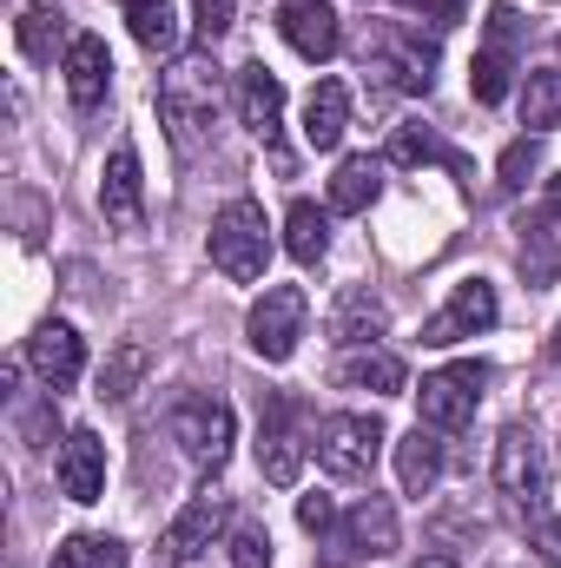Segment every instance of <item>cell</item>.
I'll use <instances>...</instances> for the list:
<instances>
[{
  "instance_id": "8fae6325",
  "label": "cell",
  "mask_w": 561,
  "mask_h": 568,
  "mask_svg": "<svg viewBox=\"0 0 561 568\" xmlns=\"http://www.w3.org/2000/svg\"><path fill=\"white\" fill-rule=\"evenodd\" d=\"M516 40H522V13H516V7H489V47H482L476 67H469V93H476L482 106H502V100H509Z\"/></svg>"
},
{
  "instance_id": "603a6c76",
  "label": "cell",
  "mask_w": 561,
  "mask_h": 568,
  "mask_svg": "<svg viewBox=\"0 0 561 568\" xmlns=\"http://www.w3.org/2000/svg\"><path fill=\"white\" fill-rule=\"evenodd\" d=\"M397 483H404V496H429L442 483V436L429 424H417L397 443Z\"/></svg>"
},
{
  "instance_id": "ab89813d",
  "label": "cell",
  "mask_w": 561,
  "mask_h": 568,
  "mask_svg": "<svg viewBox=\"0 0 561 568\" xmlns=\"http://www.w3.org/2000/svg\"><path fill=\"white\" fill-rule=\"evenodd\" d=\"M410 568H456L449 556H422V562H410Z\"/></svg>"
},
{
  "instance_id": "3957f363",
  "label": "cell",
  "mask_w": 561,
  "mask_h": 568,
  "mask_svg": "<svg viewBox=\"0 0 561 568\" xmlns=\"http://www.w3.org/2000/svg\"><path fill=\"white\" fill-rule=\"evenodd\" d=\"M205 252H212V265H218L225 278H238V284L265 278V265H272V225H265V212H258L252 199H232V205L212 219Z\"/></svg>"
},
{
  "instance_id": "44dd1931",
  "label": "cell",
  "mask_w": 561,
  "mask_h": 568,
  "mask_svg": "<svg viewBox=\"0 0 561 568\" xmlns=\"http://www.w3.org/2000/svg\"><path fill=\"white\" fill-rule=\"evenodd\" d=\"M344 126H350V87L344 80H317L310 100H304V140L317 145V152H330V145L344 140Z\"/></svg>"
},
{
  "instance_id": "7c38bea8",
  "label": "cell",
  "mask_w": 561,
  "mask_h": 568,
  "mask_svg": "<svg viewBox=\"0 0 561 568\" xmlns=\"http://www.w3.org/2000/svg\"><path fill=\"white\" fill-rule=\"evenodd\" d=\"M390 549H397V509H390V496H364L337 523V536H330V556L337 562H377Z\"/></svg>"
},
{
  "instance_id": "d6a6232c",
  "label": "cell",
  "mask_w": 561,
  "mask_h": 568,
  "mask_svg": "<svg viewBox=\"0 0 561 568\" xmlns=\"http://www.w3.org/2000/svg\"><path fill=\"white\" fill-rule=\"evenodd\" d=\"M232 568H272V529L265 523H238L232 529Z\"/></svg>"
},
{
  "instance_id": "ffe728a7",
  "label": "cell",
  "mask_w": 561,
  "mask_h": 568,
  "mask_svg": "<svg viewBox=\"0 0 561 568\" xmlns=\"http://www.w3.org/2000/svg\"><path fill=\"white\" fill-rule=\"evenodd\" d=\"M238 120H245V126H252L265 145L278 140V126H284V87H278V73H272L265 60L238 73Z\"/></svg>"
},
{
  "instance_id": "b9f144b4",
  "label": "cell",
  "mask_w": 561,
  "mask_h": 568,
  "mask_svg": "<svg viewBox=\"0 0 561 568\" xmlns=\"http://www.w3.org/2000/svg\"><path fill=\"white\" fill-rule=\"evenodd\" d=\"M555 53H561V40H555Z\"/></svg>"
},
{
  "instance_id": "4dcf8cb0",
  "label": "cell",
  "mask_w": 561,
  "mask_h": 568,
  "mask_svg": "<svg viewBox=\"0 0 561 568\" xmlns=\"http://www.w3.org/2000/svg\"><path fill=\"white\" fill-rule=\"evenodd\" d=\"M53 568H126V542H113V536H67L53 549Z\"/></svg>"
},
{
  "instance_id": "83f0119b",
  "label": "cell",
  "mask_w": 561,
  "mask_h": 568,
  "mask_svg": "<svg viewBox=\"0 0 561 568\" xmlns=\"http://www.w3.org/2000/svg\"><path fill=\"white\" fill-rule=\"evenodd\" d=\"M145 371H152V351H145L140 337L113 344V357H106V371H100V397H106V404H126V397L140 390Z\"/></svg>"
},
{
  "instance_id": "277c9868",
  "label": "cell",
  "mask_w": 561,
  "mask_h": 568,
  "mask_svg": "<svg viewBox=\"0 0 561 568\" xmlns=\"http://www.w3.org/2000/svg\"><path fill=\"white\" fill-rule=\"evenodd\" d=\"M496 489L516 516H542L549 509V456L536 443V429L509 424L496 436Z\"/></svg>"
},
{
  "instance_id": "8992f818",
  "label": "cell",
  "mask_w": 561,
  "mask_h": 568,
  "mask_svg": "<svg viewBox=\"0 0 561 568\" xmlns=\"http://www.w3.org/2000/svg\"><path fill=\"white\" fill-rule=\"evenodd\" d=\"M304 404L297 397H284L272 390L265 397V410H258V469H265V483H297V469H304V449H317L310 436H304Z\"/></svg>"
},
{
  "instance_id": "6da1fadb",
  "label": "cell",
  "mask_w": 561,
  "mask_h": 568,
  "mask_svg": "<svg viewBox=\"0 0 561 568\" xmlns=\"http://www.w3.org/2000/svg\"><path fill=\"white\" fill-rule=\"evenodd\" d=\"M218 113H225V73L212 53H185L159 73V120H165L178 152H198L212 140Z\"/></svg>"
},
{
  "instance_id": "30bf717a",
  "label": "cell",
  "mask_w": 561,
  "mask_h": 568,
  "mask_svg": "<svg viewBox=\"0 0 561 568\" xmlns=\"http://www.w3.org/2000/svg\"><path fill=\"white\" fill-rule=\"evenodd\" d=\"M496 317H502V304H496V284L462 278L456 291H449V304H442V311L422 324V344H429V351H449V344H462V337H482Z\"/></svg>"
},
{
  "instance_id": "cb8c5ba5",
  "label": "cell",
  "mask_w": 561,
  "mask_h": 568,
  "mask_svg": "<svg viewBox=\"0 0 561 568\" xmlns=\"http://www.w3.org/2000/svg\"><path fill=\"white\" fill-rule=\"evenodd\" d=\"M384 324H390V311H384L377 291H344V304H337V317H330V337L357 351V344L384 337Z\"/></svg>"
},
{
  "instance_id": "d4e9b609",
  "label": "cell",
  "mask_w": 561,
  "mask_h": 568,
  "mask_svg": "<svg viewBox=\"0 0 561 568\" xmlns=\"http://www.w3.org/2000/svg\"><path fill=\"white\" fill-rule=\"evenodd\" d=\"M555 225L536 212V219H522V245H516V258H522V278L536 284V291H549L555 284V272H561V252H555Z\"/></svg>"
},
{
  "instance_id": "ac0fdd59",
  "label": "cell",
  "mask_w": 561,
  "mask_h": 568,
  "mask_svg": "<svg viewBox=\"0 0 561 568\" xmlns=\"http://www.w3.org/2000/svg\"><path fill=\"white\" fill-rule=\"evenodd\" d=\"M225 529V496H192L178 516H172V529H165V556L172 562H198L205 549H212V536Z\"/></svg>"
},
{
  "instance_id": "5bb4252c",
  "label": "cell",
  "mask_w": 561,
  "mask_h": 568,
  "mask_svg": "<svg viewBox=\"0 0 561 568\" xmlns=\"http://www.w3.org/2000/svg\"><path fill=\"white\" fill-rule=\"evenodd\" d=\"M53 476H60L67 503H100L106 496V443L93 429H67L60 456H53Z\"/></svg>"
},
{
  "instance_id": "484cf974",
  "label": "cell",
  "mask_w": 561,
  "mask_h": 568,
  "mask_svg": "<svg viewBox=\"0 0 561 568\" xmlns=\"http://www.w3.org/2000/svg\"><path fill=\"white\" fill-rule=\"evenodd\" d=\"M284 252H290L297 265H317V258L330 252V219H324L310 199H297V205L284 212Z\"/></svg>"
},
{
  "instance_id": "f1b7e54d",
  "label": "cell",
  "mask_w": 561,
  "mask_h": 568,
  "mask_svg": "<svg viewBox=\"0 0 561 568\" xmlns=\"http://www.w3.org/2000/svg\"><path fill=\"white\" fill-rule=\"evenodd\" d=\"M390 165H449V172H469L456 145H442L429 126H397L390 133Z\"/></svg>"
},
{
  "instance_id": "f546056e",
  "label": "cell",
  "mask_w": 561,
  "mask_h": 568,
  "mask_svg": "<svg viewBox=\"0 0 561 568\" xmlns=\"http://www.w3.org/2000/svg\"><path fill=\"white\" fill-rule=\"evenodd\" d=\"M522 126H536V133L561 126V73H529L522 80Z\"/></svg>"
},
{
  "instance_id": "ba28073f",
  "label": "cell",
  "mask_w": 561,
  "mask_h": 568,
  "mask_svg": "<svg viewBox=\"0 0 561 568\" xmlns=\"http://www.w3.org/2000/svg\"><path fill=\"white\" fill-rule=\"evenodd\" d=\"M482 390H489V364H449V371H429L417 390V410L429 429H462L476 417V404H482Z\"/></svg>"
},
{
  "instance_id": "f35d334b",
  "label": "cell",
  "mask_w": 561,
  "mask_h": 568,
  "mask_svg": "<svg viewBox=\"0 0 561 568\" xmlns=\"http://www.w3.org/2000/svg\"><path fill=\"white\" fill-rule=\"evenodd\" d=\"M542 219H549V225H561V172L549 179V192H542Z\"/></svg>"
},
{
  "instance_id": "8d00e7d4",
  "label": "cell",
  "mask_w": 561,
  "mask_h": 568,
  "mask_svg": "<svg viewBox=\"0 0 561 568\" xmlns=\"http://www.w3.org/2000/svg\"><path fill=\"white\" fill-rule=\"evenodd\" d=\"M536 556L549 568H561V516H542V529H536Z\"/></svg>"
},
{
  "instance_id": "1f68e13d",
  "label": "cell",
  "mask_w": 561,
  "mask_h": 568,
  "mask_svg": "<svg viewBox=\"0 0 561 568\" xmlns=\"http://www.w3.org/2000/svg\"><path fill=\"white\" fill-rule=\"evenodd\" d=\"M60 33H67V20H60L53 7H20V53H27V60H53Z\"/></svg>"
},
{
  "instance_id": "d6986e66",
  "label": "cell",
  "mask_w": 561,
  "mask_h": 568,
  "mask_svg": "<svg viewBox=\"0 0 561 568\" xmlns=\"http://www.w3.org/2000/svg\"><path fill=\"white\" fill-rule=\"evenodd\" d=\"M337 384L344 390H377V397H404V357L397 351H377V344H357L337 357Z\"/></svg>"
},
{
  "instance_id": "4fadbf2b",
  "label": "cell",
  "mask_w": 561,
  "mask_h": 568,
  "mask_svg": "<svg viewBox=\"0 0 561 568\" xmlns=\"http://www.w3.org/2000/svg\"><path fill=\"white\" fill-rule=\"evenodd\" d=\"M27 364H33V377L60 397V390H73V384H80V371H86V337H80L73 324L47 317V324L27 337Z\"/></svg>"
},
{
  "instance_id": "9a60e30c",
  "label": "cell",
  "mask_w": 561,
  "mask_h": 568,
  "mask_svg": "<svg viewBox=\"0 0 561 568\" xmlns=\"http://www.w3.org/2000/svg\"><path fill=\"white\" fill-rule=\"evenodd\" d=\"M278 33L317 67V60H330L337 47H344V20H337V7L330 0H284L278 7Z\"/></svg>"
},
{
  "instance_id": "7402d4cb",
  "label": "cell",
  "mask_w": 561,
  "mask_h": 568,
  "mask_svg": "<svg viewBox=\"0 0 561 568\" xmlns=\"http://www.w3.org/2000/svg\"><path fill=\"white\" fill-rule=\"evenodd\" d=\"M377 192H384V159H370V152L337 159V172H330V212H370Z\"/></svg>"
},
{
  "instance_id": "9c48e42d",
  "label": "cell",
  "mask_w": 561,
  "mask_h": 568,
  "mask_svg": "<svg viewBox=\"0 0 561 568\" xmlns=\"http://www.w3.org/2000/svg\"><path fill=\"white\" fill-rule=\"evenodd\" d=\"M232 404L225 397H185L178 410H172V443L198 463V469H225V456H232Z\"/></svg>"
},
{
  "instance_id": "d590c367",
  "label": "cell",
  "mask_w": 561,
  "mask_h": 568,
  "mask_svg": "<svg viewBox=\"0 0 561 568\" xmlns=\"http://www.w3.org/2000/svg\"><path fill=\"white\" fill-rule=\"evenodd\" d=\"M297 523H304L310 536H324V542H330L344 516H337V503H330V496H304V503H297Z\"/></svg>"
},
{
  "instance_id": "5b68a950",
  "label": "cell",
  "mask_w": 561,
  "mask_h": 568,
  "mask_svg": "<svg viewBox=\"0 0 561 568\" xmlns=\"http://www.w3.org/2000/svg\"><path fill=\"white\" fill-rule=\"evenodd\" d=\"M377 449H384V424L364 417V410H337V417L317 424V463L337 483H364L377 469Z\"/></svg>"
},
{
  "instance_id": "836d02e7",
  "label": "cell",
  "mask_w": 561,
  "mask_h": 568,
  "mask_svg": "<svg viewBox=\"0 0 561 568\" xmlns=\"http://www.w3.org/2000/svg\"><path fill=\"white\" fill-rule=\"evenodd\" d=\"M232 20H238V0H192V27H198L205 47H212L218 33H232Z\"/></svg>"
},
{
  "instance_id": "60d3db41",
  "label": "cell",
  "mask_w": 561,
  "mask_h": 568,
  "mask_svg": "<svg viewBox=\"0 0 561 568\" xmlns=\"http://www.w3.org/2000/svg\"><path fill=\"white\" fill-rule=\"evenodd\" d=\"M549 351H555V371H561V324H555V337H549Z\"/></svg>"
},
{
  "instance_id": "4316f807",
  "label": "cell",
  "mask_w": 561,
  "mask_h": 568,
  "mask_svg": "<svg viewBox=\"0 0 561 568\" xmlns=\"http://www.w3.org/2000/svg\"><path fill=\"white\" fill-rule=\"evenodd\" d=\"M126 27L145 53H178V13L172 0H126Z\"/></svg>"
},
{
  "instance_id": "7a4b0ae2",
  "label": "cell",
  "mask_w": 561,
  "mask_h": 568,
  "mask_svg": "<svg viewBox=\"0 0 561 568\" xmlns=\"http://www.w3.org/2000/svg\"><path fill=\"white\" fill-rule=\"evenodd\" d=\"M436 40L422 27H404V20H377L364 33V73H377L390 93H429L436 87Z\"/></svg>"
},
{
  "instance_id": "52a82bcc",
  "label": "cell",
  "mask_w": 561,
  "mask_h": 568,
  "mask_svg": "<svg viewBox=\"0 0 561 568\" xmlns=\"http://www.w3.org/2000/svg\"><path fill=\"white\" fill-rule=\"evenodd\" d=\"M304 317H310L304 291H297V284H272V291L245 311V337H252V351H258L265 364H284V357L297 351V337H304Z\"/></svg>"
},
{
  "instance_id": "2e32d148",
  "label": "cell",
  "mask_w": 561,
  "mask_h": 568,
  "mask_svg": "<svg viewBox=\"0 0 561 568\" xmlns=\"http://www.w3.org/2000/svg\"><path fill=\"white\" fill-rule=\"evenodd\" d=\"M100 212H106V225H120V232H140L145 225V179H140V152H133V145H113L106 179H100Z\"/></svg>"
},
{
  "instance_id": "74e56055",
  "label": "cell",
  "mask_w": 561,
  "mask_h": 568,
  "mask_svg": "<svg viewBox=\"0 0 561 568\" xmlns=\"http://www.w3.org/2000/svg\"><path fill=\"white\" fill-rule=\"evenodd\" d=\"M462 7H469V0H422V20H436V27H456V20H462Z\"/></svg>"
},
{
  "instance_id": "e575fe53",
  "label": "cell",
  "mask_w": 561,
  "mask_h": 568,
  "mask_svg": "<svg viewBox=\"0 0 561 568\" xmlns=\"http://www.w3.org/2000/svg\"><path fill=\"white\" fill-rule=\"evenodd\" d=\"M536 165H542V140H516L509 152H502V185H509V192H522Z\"/></svg>"
},
{
  "instance_id": "e0dca14e",
  "label": "cell",
  "mask_w": 561,
  "mask_h": 568,
  "mask_svg": "<svg viewBox=\"0 0 561 568\" xmlns=\"http://www.w3.org/2000/svg\"><path fill=\"white\" fill-rule=\"evenodd\" d=\"M106 87H113V53H106V40H100V33H73V40H67V100H73L80 113H93V106H106Z\"/></svg>"
}]
</instances>
